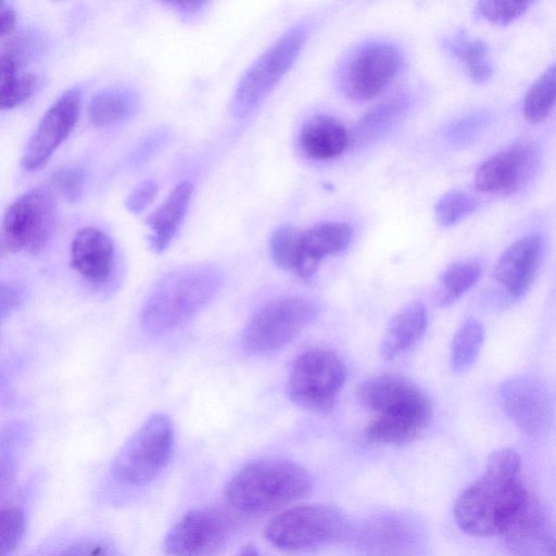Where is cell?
<instances>
[{
	"label": "cell",
	"instance_id": "cell-14",
	"mask_svg": "<svg viewBox=\"0 0 556 556\" xmlns=\"http://www.w3.org/2000/svg\"><path fill=\"white\" fill-rule=\"evenodd\" d=\"M228 536L226 518L214 509L187 513L167 533L164 548L170 556H215Z\"/></svg>",
	"mask_w": 556,
	"mask_h": 556
},
{
	"label": "cell",
	"instance_id": "cell-25",
	"mask_svg": "<svg viewBox=\"0 0 556 556\" xmlns=\"http://www.w3.org/2000/svg\"><path fill=\"white\" fill-rule=\"evenodd\" d=\"M417 384L400 374H381L363 381L356 390L358 403L366 409L378 413L384 406L408 393Z\"/></svg>",
	"mask_w": 556,
	"mask_h": 556
},
{
	"label": "cell",
	"instance_id": "cell-2",
	"mask_svg": "<svg viewBox=\"0 0 556 556\" xmlns=\"http://www.w3.org/2000/svg\"><path fill=\"white\" fill-rule=\"evenodd\" d=\"M311 488V477L302 466L270 457L242 467L229 481L226 497L238 511L264 514L305 497Z\"/></svg>",
	"mask_w": 556,
	"mask_h": 556
},
{
	"label": "cell",
	"instance_id": "cell-34",
	"mask_svg": "<svg viewBox=\"0 0 556 556\" xmlns=\"http://www.w3.org/2000/svg\"><path fill=\"white\" fill-rule=\"evenodd\" d=\"M492 122V113L482 110L468 113L452 122L445 131L447 141L456 147L470 144Z\"/></svg>",
	"mask_w": 556,
	"mask_h": 556
},
{
	"label": "cell",
	"instance_id": "cell-13",
	"mask_svg": "<svg viewBox=\"0 0 556 556\" xmlns=\"http://www.w3.org/2000/svg\"><path fill=\"white\" fill-rule=\"evenodd\" d=\"M538 159L531 140H516L481 163L475 174L476 189L490 194H511L530 181Z\"/></svg>",
	"mask_w": 556,
	"mask_h": 556
},
{
	"label": "cell",
	"instance_id": "cell-30",
	"mask_svg": "<svg viewBox=\"0 0 556 556\" xmlns=\"http://www.w3.org/2000/svg\"><path fill=\"white\" fill-rule=\"evenodd\" d=\"M556 109V64L547 68L527 91L522 112L532 123L545 119Z\"/></svg>",
	"mask_w": 556,
	"mask_h": 556
},
{
	"label": "cell",
	"instance_id": "cell-44",
	"mask_svg": "<svg viewBox=\"0 0 556 556\" xmlns=\"http://www.w3.org/2000/svg\"><path fill=\"white\" fill-rule=\"evenodd\" d=\"M548 556H556V543L554 544V546L552 547Z\"/></svg>",
	"mask_w": 556,
	"mask_h": 556
},
{
	"label": "cell",
	"instance_id": "cell-17",
	"mask_svg": "<svg viewBox=\"0 0 556 556\" xmlns=\"http://www.w3.org/2000/svg\"><path fill=\"white\" fill-rule=\"evenodd\" d=\"M71 265L87 282L106 285L115 267V247L108 233L96 227L76 231L70 247Z\"/></svg>",
	"mask_w": 556,
	"mask_h": 556
},
{
	"label": "cell",
	"instance_id": "cell-27",
	"mask_svg": "<svg viewBox=\"0 0 556 556\" xmlns=\"http://www.w3.org/2000/svg\"><path fill=\"white\" fill-rule=\"evenodd\" d=\"M409 106L408 96L402 93L371 108L357 124L356 140L369 142L379 138L407 113Z\"/></svg>",
	"mask_w": 556,
	"mask_h": 556
},
{
	"label": "cell",
	"instance_id": "cell-18",
	"mask_svg": "<svg viewBox=\"0 0 556 556\" xmlns=\"http://www.w3.org/2000/svg\"><path fill=\"white\" fill-rule=\"evenodd\" d=\"M545 251L544 239L536 233L513 242L500 256L495 279L511 296H520L533 282Z\"/></svg>",
	"mask_w": 556,
	"mask_h": 556
},
{
	"label": "cell",
	"instance_id": "cell-16",
	"mask_svg": "<svg viewBox=\"0 0 556 556\" xmlns=\"http://www.w3.org/2000/svg\"><path fill=\"white\" fill-rule=\"evenodd\" d=\"M417 528L397 515L367 521L357 535V546L365 556H417Z\"/></svg>",
	"mask_w": 556,
	"mask_h": 556
},
{
	"label": "cell",
	"instance_id": "cell-11",
	"mask_svg": "<svg viewBox=\"0 0 556 556\" xmlns=\"http://www.w3.org/2000/svg\"><path fill=\"white\" fill-rule=\"evenodd\" d=\"M432 413L430 397L416 386L377 413L366 428V437L369 441L383 445L407 444L427 429Z\"/></svg>",
	"mask_w": 556,
	"mask_h": 556
},
{
	"label": "cell",
	"instance_id": "cell-23",
	"mask_svg": "<svg viewBox=\"0 0 556 556\" xmlns=\"http://www.w3.org/2000/svg\"><path fill=\"white\" fill-rule=\"evenodd\" d=\"M427 325V311L422 303L406 305L387 326L380 345L381 356L390 361L410 350L422 338Z\"/></svg>",
	"mask_w": 556,
	"mask_h": 556
},
{
	"label": "cell",
	"instance_id": "cell-35",
	"mask_svg": "<svg viewBox=\"0 0 556 556\" xmlns=\"http://www.w3.org/2000/svg\"><path fill=\"white\" fill-rule=\"evenodd\" d=\"M478 207L471 194L453 190L445 193L435 204V216L440 225L452 226L470 215Z\"/></svg>",
	"mask_w": 556,
	"mask_h": 556
},
{
	"label": "cell",
	"instance_id": "cell-26",
	"mask_svg": "<svg viewBox=\"0 0 556 556\" xmlns=\"http://www.w3.org/2000/svg\"><path fill=\"white\" fill-rule=\"evenodd\" d=\"M17 56L10 49H1L0 105L12 109L26 101L37 88L38 76L35 73H18Z\"/></svg>",
	"mask_w": 556,
	"mask_h": 556
},
{
	"label": "cell",
	"instance_id": "cell-12",
	"mask_svg": "<svg viewBox=\"0 0 556 556\" xmlns=\"http://www.w3.org/2000/svg\"><path fill=\"white\" fill-rule=\"evenodd\" d=\"M80 91H64L43 113L21 156L26 170L40 169L75 127L80 111Z\"/></svg>",
	"mask_w": 556,
	"mask_h": 556
},
{
	"label": "cell",
	"instance_id": "cell-36",
	"mask_svg": "<svg viewBox=\"0 0 556 556\" xmlns=\"http://www.w3.org/2000/svg\"><path fill=\"white\" fill-rule=\"evenodd\" d=\"M25 532V515L16 506L0 514V556H11L18 547Z\"/></svg>",
	"mask_w": 556,
	"mask_h": 556
},
{
	"label": "cell",
	"instance_id": "cell-9",
	"mask_svg": "<svg viewBox=\"0 0 556 556\" xmlns=\"http://www.w3.org/2000/svg\"><path fill=\"white\" fill-rule=\"evenodd\" d=\"M174 443L170 418L154 414L117 454L113 470L123 482L139 485L153 480L168 463Z\"/></svg>",
	"mask_w": 556,
	"mask_h": 556
},
{
	"label": "cell",
	"instance_id": "cell-8",
	"mask_svg": "<svg viewBox=\"0 0 556 556\" xmlns=\"http://www.w3.org/2000/svg\"><path fill=\"white\" fill-rule=\"evenodd\" d=\"M317 304L304 296L289 295L264 304L242 331V344L253 354L277 351L296 338L316 318Z\"/></svg>",
	"mask_w": 556,
	"mask_h": 556
},
{
	"label": "cell",
	"instance_id": "cell-3",
	"mask_svg": "<svg viewBox=\"0 0 556 556\" xmlns=\"http://www.w3.org/2000/svg\"><path fill=\"white\" fill-rule=\"evenodd\" d=\"M220 273L211 266L194 265L163 277L146 301L141 324L146 332L165 334L192 318L217 293Z\"/></svg>",
	"mask_w": 556,
	"mask_h": 556
},
{
	"label": "cell",
	"instance_id": "cell-31",
	"mask_svg": "<svg viewBox=\"0 0 556 556\" xmlns=\"http://www.w3.org/2000/svg\"><path fill=\"white\" fill-rule=\"evenodd\" d=\"M484 337L482 325L467 319L454 334L451 349V365L455 371L469 368L479 355Z\"/></svg>",
	"mask_w": 556,
	"mask_h": 556
},
{
	"label": "cell",
	"instance_id": "cell-39",
	"mask_svg": "<svg viewBox=\"0 0 556 556\" xmlns=\"http://www.w3.org/2000/svg\"><path fill=\"white\" fill-rule=\"evenodd\" d=\"M25 300V289L12 281H2L0 287V314L4 319L17 311Z\"/></svg>",
	"mask_w": 556,
	"mask_h": 556
},
{
	"label": "cell",
	"instance_id": "cell-38",
	"mask_svg": "<svg viewBox=\"0 0 556 556\" xmlns=\"http://www.w3.org/2000/svg\"><path fill=\"white\" fill-rule=\"evenodd\" d=\"M157 189L159 186L154 180H142L126 197V208L131 213L143 211L155 198Z\"/></svg>",
	"mask_w": 556,
	"mask_h": 556
},
{
	"label": "cell",
	"instance_id": "cell-15",
	"mask_svg": "<svg viewBox=\"0 0 556 556\" xmlns=\"http://www.w3.org/2000/svg\"><path fill=\"white\" fill-rule=\"evenodd\" d=\"M502 405L508 417L526 433L545 432L553 419L551 399L535 378L517 376L501 387Z\"/></svg>",
	"mask_w": 556,
	"mask_h": 556
},
{
	"label": "cell",
	"instance_id": "cell-21",
	"mask_svg": "<svg viewBox=\"0 0 556 556\" xmlns=\"http://www.w3.org/2000/svg\"><path fill=\"white\" fill-rule=\"evenodd\" d=\"M346 128L330 115H315L307 119L298 135L301 152L315 161H328L340 156L350 144Z\"/></svg>",
	"mask_w": 556,
	"mask_h": 556
},
{
	"label": "cell",
	"instance_id": "cell-7",
	"mask_svg": "<svg viewBox=\"0 0 556 556\" xmlns=\"http://www.w3.org/2000/svg\"><path fill=\"white\" fill-rule=\"evenodd\" d=\"M306 38L305 25L298 24L283 33L251 64L231 98L230 110L236 117L250 115L263 102L292 66Z\"/></svg>",
	"mask_w": 556,
	"mask_h": 556
},
{
	"label": "cell",
	"instance_id": "cell-28",
	"mask_svg": "<svg viewBox=\"0 0 556 556\" xmlns=\"http://www.w3.org/2000/svg\"><path fill=\"white\" fill-rule=\"evenodd\" d=\"M444 47L463 62L470 77L482 83L492 75L488 46L480 39L468 38L464 33L452 35L443 41Z\"/></svg>",
	"mask_w": 556,
	"mask_h": 556
},
{
	"label": "cell",
	"instance_id": "cell-29",
	"mask_svg": "<svg viewBox=\"0 0 556 556\" xmlns=\"http://www.w3.org/2000/svg\"><path fill=\"white\" fill-rule=\"evenodd\" d=\"M481 274V266L475 261L451 264L440 277L434 294L437 304L442 307L453 304L477 283Z\"/></svg>",
	"mask_w": 556,
	"mask_h": 556
},
{
	"label": "cell",
	"instance_id": "cell-42",
	"mask_svg": "<svg viewBox=\"0 0 556 556\" xmlns=\"http://www.w3.org/2000/svg\"><path fill=\"white\" fill-rule=\"evenodd\" d=\"M166 4L174 8L181 15L190 16V15H193V14L200 12L203 9V7L205 5V2L187 1V2H167Z\"/></svg>",
	"mask_w": 556,
	"mask_h": 556
},
{
	"label": "cell",
	"instance_id": "cell-40",
	"mask_svg": "<svg viewBox=\"0 0 556 556\" xmlns=\"http://www.w3.org/2000/svg\"><path fill=\"white\" fill-rule=\"evenodd\" d=\"M59 556H113V552L103 542L83 541L68 546Z\"/></svg>",
	"mask_w": 556,
	"mask_h": 556
},
{
	"label": "cell",
	"instance_id": "cell-5",
	"mask_svg": "<svg viewBox=\"0 0 556 556\" xmlns=\"http://www.w3.org/2000/svg\"><path fill=\"white\" fill-rule=\"evenodd\" d=\"M346 380V367L333 351L309 349L294 359L287 383L292 402L315 414H328L336 406Z\"/></svg>",
	"mask_w": 556,
	"mask_h": 556
},
{
	"label": "cell",
	"instance_id": "cell-4",
	"mask_svg": "<svg viewBox=\"0 0 556 556\" xmlns=\"http://www.w3.org/2000/svg\"><path fill=\"white\" fill-rule=\"evenodd\" d=\"M350 531V522L339 509L309 504L288 508L273 517L264 536L278 549L300 552L343 540Z\"/></svg>",
	"mask_w": 556,
	"mask_h": 556
},
{
	"label": "cell",
	"instance_id": "cell-37",
	"mask_svg": "<svg viewBox=\"0 0 556 556\" xmlns=\"http://www.w3.org/2000/svg\"><path fill=\"white\" fill-rule=\"evenodd\" d=\"M529 4V1H480L475 11L493 24L507 25L520 17Z\"/></svg>",
	"mask_w": 556,
	"mask_h": 556
},
{
	"label": "cell",
	"instance_id": "cell-24",
	"mask_svg": "<svg viewBox=\"0 0 556 556\" xmlns=\"http://www.w3.org/2000/svg\"><path fill=\"white\" fill-rule=\"evenodd\" d=\"M139 106L138 94L127 87H106L97 91L88 103V117L98 127H106L131 117Z\"/></svg>",
	"mask_w": 556,
	"mask_h": 556
},
{
	"label": "cell",
	"instance_id": "cell-6",
	"mask_svg": "<svg viewBox=\"0 0 556 556\" xmlns=\"http://www.w3.org/2000/svg\"><path fill=\"white\" fill-rule=\"evenodd\" d=\"M56 223L55 197L46 187L30 189L4 211L0 227L3 255L40 254L48 245Z\"/></svg>",
	"mask_w": 556,
	"mask_h": 556
},
{
	"label": "cell",
	"instance_id": "cell-10",
	"mask_svg": "<svg viewBox=\"0 0 556 556\" xmlns=\"http://www.w3.org/2000/svg\"><path fill=\"white\" fill-rule=\"evenodd\" d=\"M402 65V53L392 43H364L344 61L339 77L341 89L353 101L371 100L393 81Z\"/></svg>",
	"mask_w": 556,
	"mask_h": 556
},
{
	"label": "cell",
	"instance_id": "cell-41",
	"mask_svg": "<svg viewBox=\"0 0 556 556\" xmlns=\"http://www.w3.org/2000/svg\"><path fill=\"white\" fill-rule=\"evenodd\" d=\"M16 13L12 5L7 2L1 4L0 10V40L1 45L14 38L16 28Z\"/></svg>",
	"mask_w": 556,
	"mask_h": 556
},
{
	"label": "cell",
	"instance_id": "cell-20",
	"mask_svg": "<svg viewBox=\"0 0 556 556\" xmlns=\"http://www.w3.org/2000/svg\"><path fill=\"white\" fill-rule=\"evenodd\" d=\"M504 534L517 556H548L556 543V534L549 520L531 497Z\"/></svg>",
	"mask_w": 556,
	"mask_h": 556
},
{
	"label": "cell",
	"instance_id": "cell-33",
	"mask_svg": "<svg viewBox=\"0 0 556 556\" xmlns=\"http://www.w3.org/2000/svg\"><path fill=\"white\" fill-rule=\"evenodd\" d=\"M85 172L80 165H64L48 177L46 188L51 191L55 198L65 202H75L84 191Z\"/></svg>",
	"mask_w": 556,
	"mask_h": 556
},
{
	"label": "cell",
	"instance_id": "cell-19",
	"mask_svg": "<svg viewBox=\"0 0 556 556\" xmlns=\"http://www.w3.org/2000/svg\"><path fill=\"white\" fill-rule=\"evenodd\" d=\"M353 237L350 225L341 222H323L301 231V265L298 277L309 280L321 262L345 250Z\"/></svg>",
	"mask_w": 556,
	"mask_h": 556
},
{
	"label": "cell",
	"instance_id": "cell-43",
	"mask_svg": "<svg viewBox=\"0 0 556 556\" xmlns=\"http://www.w3.org/2000/svg\"><path fill=\"white\" fill-rule=\"evenodd\" d=\"M237 556H258V553L253 545H245L240 549Z\"/></svg>",
	"mask_w": 556,
	"mask_h": 556
},
{
	"label": "cell",
	"instance_id": "cell-1",
	"mask_svg": "<svg viewBox=\"0 0 556 556\" xmlns=\"http://www.w3.org/2000/svg\"><path fill=\"white\" fill-rule=\"evenodd\" d=\"M529 500L519 455L503 448L490 456L482 476L458 496L454 517L470 535L495 536L509 529Z\"/></svg>",
	"mask_w": 556,
	"mask_h": 556
},
{
	"label": "cell",
	"instance_id": "cell-22",
	"mask_svg": "<svg viewBox=\"0 0 556 556\" xmlns=\"http://www.w3.org/2000/svg\"><path fill=\"white\" fill-rule=\"evenodd\" d=\"M193 190L194 186L191 181H180L147 217L146 224L150 229V247L155 253L165 251L174 239L186 216Z\"/></svg>",
	"mask_w": 556,
	"mask_h": 556
},
{
	"label": "cell",
	"instance_id": "cell-32",
	"mask_svg": "<svg viewBox=\"0 0 556 556\" xmlns=\"http://www.w3.org/2000/svg\"><path fill=\"white\" fill-rule=\"evenodd\" d=\"M301 229L283 225L278 227L269 239V253L274 263L295 276L301 265Z\"/></svg>",
	"mask_w": 556,
	"mask_h": 556
}]
</instances>
